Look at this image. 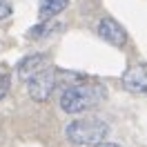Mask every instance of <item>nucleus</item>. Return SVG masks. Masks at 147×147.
Returning a JSON list of instances; mask_svg holds the SVG:
<instances>
[{
    "label": "nucleus",
    "instance_id": "obj_10",
    "mask_svg": "<svg viewBox=\"0 0 147 147\" xmlns=\"http://www.w3.org/2000/svg\"><path fill=\"white\" fill-rule=\"evenodd\" d=\"M13 13V7H11L7 0H0V20H7Z\"/></svg>",
    "mask_w": 147,
    "mask_h": 147
},
{
    "label": "nucleus",
    "instance_id": "obj_9",
    "mask_svg": "<svg viewBox=\"0 0 147 147\" xmlns=\"http://www.w3.org/2000/svg\"><path fill=\"white\" fill-rule=\"evenodd\" d=\"M49 29H54V25L51 22H45V25H38V27H34L31 31H29V38H42V36H47L49 34Z\"/></svg>",
    "mask_w": 147,
    "mask_h": 147
},
{
    "label": "nucleus",
    "instance_id": "obj_11",
    "mask_svg": "<svg viewBox=\"0 0 147 147\" xmlns=\"http://www.w3.org/2000/svg\"><path fill=\"white\" fill-rule=\"evenodd\" d=\"M96 147H120V145H116V143H100V145H96Z\"/></svg>",
    "mask_w": 147,
    "mask_h": 147
},
{
    "label": "nucleus",
    "instance_id": "obj_8",
    "mask_svg": "<svg viewBox=\"0 0 147 147\" xmlns=\"http://www.w3.org/2000/svg\"><path fill=\"white\" fill-rule=\"evenodd\" d=\"M9 85H11V78H9V74L5 71V69H0V100L9 94Z\"/></svg>",
    "mask_w": 147,
    "mask_h": 147
},
{
    "label": "nucleus",
    "instance_id": "obj_4",
    "mask_svg": "<svg viewBox=\"0 0 147 147\" xmlns=\"http://www.w3.org/2000/svg\"><path fill=\"white\" fill-rule=\"evenodd\" d=\"M96 31H98V36H100L105 42H109V45H114V47H123L127 42V31H125V27L120 25L118 20L109 18V16H105V18L98 20Z\"/></svg>",
    "mask_w": 147,
    "mask_h": 147
},
{
    "label": "nucleus",
    "instance_id": "obj_3",
    "mask_svg": "<svg viewBox=\"0 0 147 147\" xmlns=\"http://www.w3.org/2000/svg\"><path fill=\"white\" fill-rule=\"evenodd\" d=\"M56 85H58V69L49 67V69H45L42 74H38L36 78L29 80L27 92L36 102H45V100H49V96H51Z\"/></svg>",
    "mask_w": 147,
    "mask_h": 147
},
{
    "label": "nucleus",
    "instance_id": "obj_1",
    "mask_svg": "<svg viewBox=\"0 0 147 147\" xmlns=\"http://www.w3.org/2000/svg\"><path fill=\"white\" fill-rule=\"evenodd\" d=\"M105 98V87L100 83H78L67 87L60 94V109L67 114H80L85 109H92Z\"/></svg>",
    "mask_w": 147,
    "mask_h": 147
},
{
    "label": "nucleus",
    "instance_id": "obj_6",
    "mask_svg": "<svg viewBox=\"0 0 147 147\" xmlns=\"http://www.w3.org/2000/svg\"><path fill=\"white\" fill-rule=\"evenodd\" d=\"M123 87L131 94H147V63H136L123 74Z\"/></svg>",
    "mask_w": 147,
    "mask_h": 147
},
{
    "label": "nucleus",
    "instance_id": "obj_5",
    "mask_svg": "<svg viewBox=\"0 0 147 147\" xmlns=\"http://www.w3.org/2000/svg\"><path fill=\"white\" fill-rule=\"evenodd\" d=\"M49 67H51V63H49V56L47 54H31L18 63V78L29 83L31 78H36L38 74H42Z\"/></svg>",
    "mask_w": 147,
    "mask_h": 147
},
{
    "label": "nucleus",
    "instance_id": "obj_2",
    "mask_svg": "<svg viewBox=\"0 0 147 147\" xmlns=\"http://www.w3.org/2000/svg\"><path fill=\"white\" fill-rule=\"evenodd\" d=\"M109 134V125L100 118H78L65 127V136L74 145H100Z\"/></svg>",
    "mask_w": 147,
    "mask_h": 147
},
{
    "label": "nucleus",
    "instance_id": "obj_7",
    "mask_svg": "<svg viewBox=\"0 0 147 147\" xmlns=\"http://www.w3.org/2000/svg\"><path fill=\"white\" fill-rule=\"evenodd\" d=\"M67 5H69V0H40L38 16H40L42 22H45V20H51L54 16H58L60 11L67 9Z\"/></svg>",
    "mask_w": 147,
    "mask_h": 147
}]
</instances>
